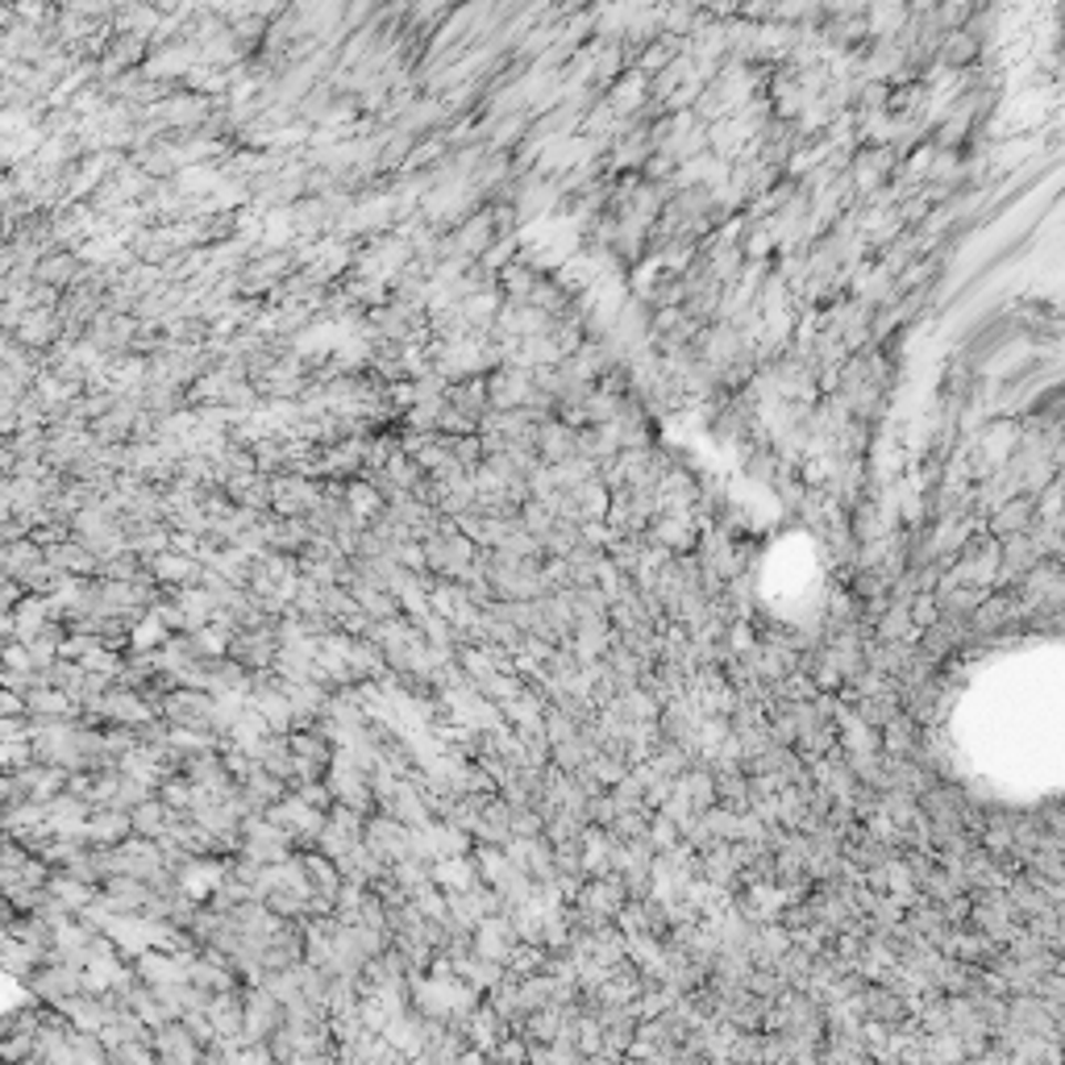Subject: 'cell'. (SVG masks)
<instances>
[{"mask_svg":"<svg viewBox=\"0 0 1065 1065\" xmlns=\"http://www.w3.org/2000/svg\"><path fill=\"white\" fill-rule=\"evenodd\" d=\"M362 841L371 845L383 861H395L404 858V854H413V828L404 825V820H395V816H387V811H379V816H371V820L362 825Z\"/></svg>","mask_w":1065,"mask_h":1065,"instance_id":"obj_1","label":"cell"},{"mask_svg":"<svg viewBox=\"0 0 1065 1065\" xmlns=\"http://www.w3.org/2000/svg\"><path fill=\"white\" fill-rule=\"evenodd\" d=\"M151 567V579H155L158 587H192L200 583V570H205V562L200 558H192V554H179V550H163L158 558H151L146 562Z\"/></svg>","mask_w":1065,"mask_h":1065,"instance_id":"obj_2","label":"cell"},{"mask_svg":"<svg viewBox=\"0 0 1065 1065\" xmlns=\"http://www.w3.org/2000/svg\"><path fill=\"white\" fill-rule=\"evenodd\" d=\"M125 837H134V825H130V811L113 808V804H96L87 808V841L92 845H121Z\"/></svg>","mask_w":1065,"mask_h":1065,"instance_id":"obj_3","label":"cell"},{"mask_svg":"<svg viewBox=\"0 0 1065 1065\" xmlns=\"http://www.w3.org/2000/svg\"><path fill=\"white\" fill-rule=\"evenodd\" d=\"M151 1048L163 1062H200V1045H196V1036L179 1020H167L163 1028L151 1032Z\"/></svg>","mask_w":1065,"mask_h":1065,"instance_id":"obj_4","label":"cell"},{"mask_svg":"<svg viewBox=\"0 0 1065 1065\" xmlns=\"http://www.w3.org/2000/svg\"><path fill=\"white\" fill-rule=\"evenodd\" d=\"M205 1015L213 1032L225 1036V1041H241V1020H246V1003H241L238 986L234 991H221V995H208Z\"/></svg>","mask_w":1065,"mask_h":1065,"instance_id":"obj_5","label":"cell"},{"mask_svg":"<svg viewBox=\"0 0 1065 1065\" xmlns=\"http://www.w3.org/2000/svg\"><path fill=\"white\" fill-rule=\"evenodd\" d=\"M25 716H30V721H75V716H84V707L75 704L71 695L42 683V687H34L25 695Z\"/></svg>","mask_w":1065,"mask_h":1065,"instance_id":"obj_6","label":"cell"},{"mask_svg":"<svg viewBox=\"0 0 1065 1065\" xmlns=\"http://www.w3.org/2000/svg\"><path fill=\"white\" fill-rule=\"evenodd\" d=\"M9 617H13V637H18V641H30L38 629H46L54 620L46 596H38V591H21L18 600H13V608H9Z\"/></svg>","mask_w":1065,"mask_h":1065,"instance_id":"obj_7","label":"cell"},{"mask_svg":"<svg viewBox=\"0 0 1065 1065\" xmlns=\"http://www.w3.org/2000/svg\"><path fill=\"white\" fill-rule=\"evenodd\" d=\"M1032 525H1036V496L1003 499L999 513L991 516V537L1003 541V537H1012V532H1028Z\"/></svg>","mask_w":1065,"mask_h":1065,"instance_id":"obj_8","label":"cell"},{"mask_svg":"<svg viewBox=\"0 0 1065 1065\" xmlns=\"http://www.w3.org/2000/svg\"><path fill=\"white\" fill-rule=\"evenodd\" d=\"M80 258L75 255H42L34 262V279L42 283V288H51V292H63V288H71V283H80Z\"/></svg>","mask_w":1065,"mask_h":1065,"instance_id":"obj_9","label":"cell"},{"mask_svg":"<svg viewBox=\"0 0 1065 1065\" xmlns=\"http://www.w3.org/2000/svg\"><path fill=\"white\" fill-rule=\"evenodd\" d=\"M172 811L175 808H167L163 799H155V795H151V799H142V804H134V808H130V825H134V833H138V837H151V841H155V837H163V833H167Z\"/></svg>","mask_w":1065,"mask_h":1065,"instance_id":"obj_10","label":"cell"}]
</instances>
